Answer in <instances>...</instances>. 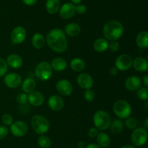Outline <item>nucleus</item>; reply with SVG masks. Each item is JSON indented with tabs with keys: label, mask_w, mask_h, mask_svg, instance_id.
<instances>
[{
	"label": "nucleus",
	"mask_w": 148,
	"mask_h": 148,
	"mask_svg": "<svg viewBox=\"0 0 148 148\" xmlns=\"http://www.w3.org/2000/svg\"><path fill=\"white\" fill-rule=\"evenodd\" d=\"M46 42L52 50L58 53L64 52L67 49L68 43L66 34L59 28L52 29L48 33Z\"/></svg>",
	"instance_id": "obj_1"
},
{
	"label": "nucleus",
	"mask_w": 148,
	"mask_h": 148,
	"mask_svg": "<svg viewBox=\"0 0 148 148\" xmlns=\"http://www.w3.org/2000/svg\"><path fill=\"white\" fill-rule=\"evenodd\" d=\"M103 32L106 39L109 41H116L124 33L123 25L117 20H110L103 26Z\"/></svg>",
	"instance_id": "obj_2"
},
{
	"label": "nucleus",
	"mask_w": 148,
	"mask_h": 148,
	"mask_svg": "<svg viewBox=\"0 0 148 148\" xmlns=\"http://www.w3.org/2000/svg\"><path fill=\"white\" fill-rule=\"evenodd\" d=\"M30 123L33 131L38 134H44L50 128V123L49 120L40 115H36L33 116Z\"/></svg>",
	"instance_id": "obj_3"
},
{
	"label": "nucleus",
	"mask_w": 148,
	"mask_h": 148,
	"mask_svg": "<svg viewBox=\"0 0 148 148\" xmlns=\"http://www.w3.org/2000/svg\"><path fill=\"white\" fill-rule=\"evenodd\" d=\"M93 122L98 130L105 131L108 129L111 122L109 114L103 110H98L94 114Z\"/></svg>",
	"instance_id": "obj_4"
},
{
	"label": "nucleus",
	"mask_w": 148,
	"mask_h": 148,
	"mask_svg": "<svg viewBox=\"0 0 148 148\" xmlns=\"http://www.w3.org/2000/svg\"><path fill=\"white\" fill-rule=\"evenodd\" d=\"M113 110L116 115L121 119H126L130 117L132 113L130 104L123 100H117L113 105Z\"/></svg>",
	"instance_id": "obj_5"
},
{
	"label": "nucleus",
	"mask_w": 148,
	"mask_h": 148,
	"mask_svg": "<svg viewBox=\"0 0 148 148\" xmlns=\"http://www.w3.org/2000/svg\"><path fill=\"white\" fill-rule=\"evenodd\" d=\"M52 68L49 62L42 61L36 67L35 73L36 77L40 81H48L52 75Z\"/></svg>",
	"instance_id": "obj_6"
},
{
	"label": "nucleus",
	"mask_w": 148,
	"mask_h": 148,
	"mask_svg": "<svg viewBox=\"0 0 148 148\" xmlns=\"http://www.w3.org/2000/svg\"><path fill=\"white\" fill-rule=\"evenodd\" d=\"M132 142L135 146L141 147L147 140V131L145 128H137L132 133Z\"/></svg>",
	"instance_id": "obj_7"
},
{
	"label": "nucleus",
	"mask_w": 148,
	"mask_h": 148,
	"mask_svg": "<svg viewBox=\"0 0 148 148\" xmlns=\"http://www.w3.org/2000/svg\"><path fill=\"white\" fill-rule=\"evenodd\" d=\"M133 59L130 55L122 54L116 59V68L121 71H125L130 69L132 65Z\"/></svg>",
	"instance_id": "obj_8"
},
{
	"label": "nucleus",
	"mask_w": 148,
	"mask_h": 148,
	"mask_svg": "<svg viewBox=\"0 0 148 148\" xmlns=\"http://www.w3.org/2000/svg\"><path fill=\"white\" fill-rule=\"evenodd\" d=\"M10 131L14 136L20 137V136H25L27 133L28 126L27 123H25L24 121L17 120L12 123L10 126Z\"/></svg>",
	"instance_id": "obj_9"
},
{
	"label": "nucleus",
	"mask_w": 148,
	"mask_h": 148,
	"mask_svg": "<svg viewBox=\"0 0 148 148\" xmlns=\"http://www.w3.org/2000/svg\"><path fill=\"white\" fill-rule=\"evenodd\" d=\"M27 36L25 28L23 26H17L14 28L11 33V41L14 44L23 43Z\"/></svg>",
	"instance_id": "obj_10"
},
{
	"label": "nucleus",
	"mask_w": 148,
	"mask_h": 148,
	"mask_svg": "<svg viewBox=\"0 0 148 148\" xmlns=\"http://www.w3.org/2000/svg\"><path fill=\"white\" fill-rule=\"evenodd\" d=\"M4 84L9 88H17L22 83V78L16 73H10L4 77Z\"/></svg>",
	"instance_id": "obj_11"
},
{
	"label": "nucleus",
	"mask_w": 148,
	"mask_h": 148,
	"mask_svg": "<svg viewBox=\"0 0 148 148\" xmlns=\"http://www.w3.org/2000/svg\"><path fill=\"white\" fill-rule=\"evenodd\" d=\"M56 89L58 92L62 96H69L73 91V86L70 81L66 79H62L56 84Z\"/></svg>",
	"instance_id": "obj_12"
},
{
	"label": "nucleus",
	"mask_w": 148,
	"mask_h": 148,
	"mask_svg": "<svg viewBox=\"0 0 148 148\" xmlns=\"http://www.w3.org/2000/svg\"><path fill=\"white\" fill-rule=\"evenodd\" d=\"M59 16L62 18L67 20L73 17L76 13L75 11V5L72 3H66L63 4L59 9Z\"/></svg>",
	"instance_id": "obj_13"
},
{
	"label": "nucleus",
	"mask_w": 148,
	"mask_h": 148,
	"mask_svg": "<svg viewBox=\"0 0 148 148\" xmlns=\"http://www.w3.org/2000/svg\"><path fill=\"white\" fill-rule=\"evenodd\" d=\"M77 84L82 89H88L92 86L93 84V79L92 76L86 73H82L79 74L77 78Z\"/></svg>",
	"instance_id": "obj_14"
},
{
	"label": "nucleus",
	"mask_w": 148,
	"mask_h": 148,
	"mask_svg": "<svg viewBox=\"0 0 148 148\" xmlns=\"http://www.w3.org/2000/svg\"><path fill=\"white\" fill-rule=\"evenodd\" d=\"M48 105L53 111H59L64 107V100L58 95H52L48 100Z\"/></svg>",
	"instance_id": "obj_15"
},
{
	"label": "nucleus",
	"mask_w": 148,
	"mask_h": 148,
	"mask_svg": "<svg viewBox=\"0 0 148 148\" xmlns=\"http://www.w3.org/2000/svg\"><path fill=\"white\" fill-rule=\"evenodd\" d=\"M27 101L32 105L38 107V106L43 104V102H44V97L40 91H33L29 93V95L27 96Z\"/></svg>",
	"instance_id": "obj_16"
},
{
	"label": "nucleus",
	"mask_w": 148,
	"mask_h": 148,
	"mask_svg": "<svg viewBox=\"0 0 148 148\" xmlns=\"http://www.w3.org/2000/svg\"><path fill=\"white\" fill-rule=\"evenodd\" d=\"M142 81L138 76L132 75L127 78L125 81V86L131 91H137L141 87Z\"/></svg>",
	"instance_id": "obj_17"
},
{
	"label": "nucleus",
	"mask_w": 148,
	"mask_h": 148,
	"mask_svg": "<svg viewBox=\"0 0 148 148\" xmlns=\"http://www.w3.org/2000/svg\"><path fill=\"white\" fill-rule=\"evenodd\" d=\"M7 64L14 69H18L23 65V59L17 54H11L7 57Z\"/></svg>",
	"instance_id": "obj_18"
},
{
	"label": "nucleus",
	"mask_w": 148,
	"mask_h": 148,
	"mask_svg": "<svg viewBox=\"0 0 148 148\" xmlns=\"http://www.w3.org/2000/svg\"><path fill=\"white\" fill-rule=\"evenodd\" d=\"M133 67L134 70L139 72H145L148 69V62L144 57H137L133 60Z\"/></svg>",
	"instance_id": "obj_19"
},
{
	"label": "nucleus",
	"mask_w": 148,
	"mask_h": 148,
	"mask_svg": "<svg viewBox=\"0 0 148 148\" xmlns=\"http://www.w3.org/2000/svg\"><path fill=\"white\" fill-rule=\"evenodd\" d=\"M137 45L141 49H146L148 46V33L146 30L140 32L136 38Z\"/></svg>",
	"instance_id": "obj_20"
},
{
	"label": "nucleus",
	"mask_w": 148,
	"mask_h": 148,
	"mask_svg": "<svg viewBox=\"0 0 148 148\" xmlns=\"http://www.w3.org/2000/svg\"><path fill=\"white\" fill-rule=\"evenodd\" d=\"M52 69L56 71H64L67 66V62L66 59L62 57H56L52 60L51 64Z\"/></svg>",
	"instance_id": "obj_21"
},
{
	"label": "nucleus",
	"mask_w": 148,
	"mask_h": 148,
	"mask_svg": "<svg viewBox=\"0 0 148 148\" xmlns=\"http://www.w3.org/2000/svg\"><path fill=\"white\" fill-rule=\"evenodd\" d=\"M80 27L77 23H69L67 24L64 28L65 34H67L69 36H77L80 33Z\"/></svg>",
	"instance_id": "obj_22"
},
{
	"label": "nucleus",
	"mask_w": 148,
	"mask_h": 148,
	"mask_svg": "<svg viewBox=\"0 0 148 148\" xmlns=\"http://www.w3.org/2000/svg\"><path fill=\"white\" fill-rule=\"evenodd\" d=\"M31 43L32 45L36 49H41L44 46L45 43H46V39L41 33H36L32 37Z\"/></svg>",
	"instance_id": "obj_23"
},
{
	"label": "nucleus",
	"mask_w": 148,
	"mask_h": 148,
	"mask_svg": "<svg viewBox=\"0 0 148 148\" xmlns=\"http://www.w3.org/2000/svg\"><path fill=\"white\" fill-rule=\"evenodd\" d=\"M97 142L101 147H108L111 143V138L106 132H100L97 136Z\"/></svg>",
	"instance_id": "obj_24"
},
{
	"label": "nucleus",
	"mask_w": 148,
	"mask_h": 148,
	"mask_svg": "<svg viewBox=\"0 0 148 148\" xmlns=\"http://www.w3.org/2000/svg\"><path fill=\"white\" fill-rule=\"evenodd\" d=\"M46 8L49 14H56L60 9V1L59 0H47L46 3Z\"/></svg>",
	"instance_id": "obj_25"
},
{
	"label": "nucleus",
	"mask_w": 148,
	"mask_h": 148,
	"mask_svg": "<svg viewBox=\"0 0 148 148\" xmlns=\"http://www.w3.org/2000/svg\"><path fill=\"white\" fill-rule=\"evenodd\" d=\"M93 48L98 52H105L108 48V41H107V39H103V38H99L94 42Z\"/></svg>",
	"instance_id": "obj_26"
},
{
	"label": "nucleus",
	"mask_w": 148,
	"mask_h": 148,
	"mask_svg": "<svg viewBox=\"0 0 148 148\" xmlns=\"http://www.w3.org/2000/svg\"><path fill=\"white\" fill-rule=\"evenodd\" d=\"M36 83L34 79L32 78H27L22 84V89L25 93H30L36 89Z\"/></svg>",
	"instance_id": "obj_27"
},
{
	"label": "nucleus",
	"mask_w": 148,
	"mask_h": 148,
	"mask_svg": "<svg viewBox=\"0 0 148 148\" xmlns=\"http://www.w3.org/2000/svg\"><path fill=\"white\" fill-rule=\"evenodd\" d=\"M70 67L75 72H80L85 69V62L80 58H75L71 61Z\"/></svg>",
	"instance_id": "obj_28"
},
{
	"label": "nucleus",
	"mask_w": 148,
	"mask_h": 148,
	"mask_svg": "<svg viewBox=\"0 0 148 148\" xmlns=\"http://www.w3.org/2000/svg\"><path fill=\"white\" fill-rule=\"evenodd\" d=\"M124 125H123V122L119 119H114L113 121L111 122L110 124V130L114 134H118L120 133L122 131Z\"/></svg>",
	"instance_id": "obj_29"
},
{
	"label": "nucleus",
	"mask_w": 148,
	"mask_h": 148,
	"mask_svg": "<svg viewBox=\"0 0 148 148\" xmlns=\"http://www.w3.org/2000/svg\"><path fill=\"white\" fill-rule=\"evenodd\" d=\"M38 143L41 148H49L51 145V141L47 136L41 135L38 139Z\"/></svg>",
	"instance_id": "obj_30"
},
{
	"label": "nucleus",
	"mask_w": 148,
	"mask_h": 148,
	"mask_svg": "<svg viewBox=\"0 0 148 148\" xmlns=\"http://www.w3.org/2000/svg\"><path fill=\"white\" fill-rule=\"evenodd\" d=\"M137 97L142 100H147L148 99V89L147 87H140L137 90Z\"/></svg>",
	"instance_id": "obj_31"
},
{
	"label": "nucleus",
	"mask_w": 148,
	"mask_h": 148,
	"mask_svg": "<svg viewBox=\"0 0 148 148\" xmlns=\"http://www.w3.org/2000/svg\"><path fill=\"white\" fill-rule=\"evenodd\" d=\"M125 125L128 129H134L137 128V121L134 118L128 117L126 118L125 120Z\"/></svg>",
	"instance_id": "obj_32"
},
{
	"label": "nucleus",
	"mask_w": 148,
	"mask_h": 148,
	"mask_svg": "<svg viewBox=\"0 0 148 148\" xmlns=\"http://www.w3.org/2000/svg\"><path fill=\"white\" fill-rule=\"evenodd\" d=\"M8 68L7 62L4 59L0 57V77L4 76L6 74Z\"/></svg>",
	"instance_id": "obj_33"
},
{
	"label": "nucleus",
	"mask_w": 148,
	"mask_h": 148,
	"mask_svg": "<svg viewBox=\"0 0 148 148\" xmlns=\"http://www.w3.org/2000/svg\"><path fill=\"white\" fill-rule=\"evenodd\" d=\"M95 92H94L92 89H86V91H85L84 97H85V99L88 102L93 101L94 99H95Z\"/></svg>",
	"instance_id": "obj_34"
},
{
	"label": "nucleus",
	"mask_w": 148,
	"mask_h": 148,
	"mask_svg": "<svg viewBox=\"0 0 148 148\" xmlns=\"http://www.w3.org/2000/svg\"><path fill=\"white\" fill-rule=\"evenodd\" d=\"M16 101L20 104H26L27 102V95L25 93H20L16 97Z\"/></svg>",
	"instance_id": "obj_35"
},
{
	"label": "nucleus",
	"mask_w": 148,
	"mask_h": 148,
	"mask_svg": "<svg viewBox=\"0 0 148 148\" xmlns=\"http://www.w3.org/2000/svg\"><path fill=\"white\" fill-rule=\"evenodd\" d=\"M1 121L6 126H11L13 123V118L10 114H4L1 118Z\"/></svg>",
	"instance_id": "obj_36"
},
{
	"label": "nucleus",
	"mask_w": 148,
	"mask_h": 148,
	"mask_svg": "<svg viewBox=\"0 0 148 148\" xmlns=\"http://www.w3.org/2000/svg\"><path fill=\"white\" fill-rule=\"evenodd\" d=\"M108 48L113 52H116L119 49V44L117 41H111V43L108 44Z\"/></svg>",
	"instance_id": "obj_37"
},
{
	"label": "nucleus",
	"mask_w": 148,
	"mask_h": 148,
	"mask_svg": "<svg viewBox=\"0 0 148 148\" xmlns=\"http://www.w3.org/2000/svg\"><path fill=\"white\" fill-rule=\"evenodd\" d=\"M75 11H76L77 13L79 15L85 14L87 11V7L84 4H79L78 5L75 6Z\"/></svg>",
	"instance_id": "obj_38"
},
{
	"label": "nucleus",
	"mask_w": 148,
	"mask_h": 148,
	"mask_svg": "<svg viewBox=\"0 0 148 148\" xmlns=\"http://www.w3.org/2000/svg\"><path fill=\"white\" fill-rule=\"evenodd\" d=\"M8 128L7 126H0V140L5 138L8 134Z\"/></svg>",
	"instance_id": "obj_39"
},
{
	"label": "nucleus",
	"mask_w": 148,
	"mask_h": 148,
	"mask_svg": "<svg viewBox=\"0 0 148 148\" xmlns=\"http://www.w3.org/2000/svg\"><path fill=\"white\" fill-rule=\"evenodd\" d=\"M88 134L89 137L92 138V139H93V138L97 137V136H98V130L95 127L90 128V129H89V130H88Z\"/></svg>",
	"instance_id": "obj_40"
},
{
	"label": "nucleus",
	"mask_w": 148,
	"mask_h": 148,
	"mask_svg": "<svg viewBox=\"0 0 148 148\" xmlns=\"http://www.w3.org/2000/svg\"><path fill=\"white\" fill-rule=\"evenodd\" d=\"M19 110H20V113L25 114V113H27L30 110V107L27 104H20V106L19 107Z\"/></svg>",
	"instance_id": "obj_41"
},
{
	"label": "nucleus",
	"mask_w": 148,
	"mask_h": 148,
	"mask_svg": "<svg viewBox=\"0 0 148 148\" xmlns=\"http://www.w3.org/2000/svg\"><path fill=\"white\" fill-rule=\"evenodd\" d=\"M23 2L27 6H32L34 5L36 2H37L38 0H22Z\"/></svg>",
	"instance_id": "obj_42"
},
{
	"label": "nucleus",
	"mask_w": 148,
	"mask_h": 148,
	"mask_svg": "<svg viewBox=\"0 0 148 148\" xmlns=\"http://www.w3.org/2000/svg\"><path fill=\"white\" fill-rule=\"evenodd\" d=\"M118 71H119V70L117 69L116 67H112V68L110 69L109 73L111 74V75H113V76H114V75H116L117 74H118Z\"/></svg>",
	"instance_id": "obj_43"
},
{
	"label": "nucleus",
	"mask_w": 148,
	"mask_h": 148,
	"mask_svg": "<svg viewBox=\"0 0 148 148\" xmlns=\"http://www.w3.org/2000/svg\"><path fill=\"white\" fill-rule=\"evenodd\" d=\"M78 148H85L86 147V143L84 141H79L77 143Z\"/></svg>",
	"instance_id": "obj_44"
},
{
	"label": "nucleus",
	"mask_w": 148,
	"mask_h": 148,
	"mask_svg": "<svg viewBox=\"0 0 148 148\" xmlns=\"http://www.w3.org/2000/svg\"><path fill=\"white\" fill-rule=\"evenodd\" d=\"M85 148H101V147L99 146V145H97V144L92 143V144H90V145H87L86 147Z\"/></svg>",
	"instance_id": "obj_45"
},
{
	"label": "nucleus",
	"mask_w": 148,
	"mask_h": 148,
	"mask_svg": "<svg viewBox=\"0 0 148 148\" xmlns=\"http://www.w3.org/2000/svg\"><path fill=\"white\" fill-rule=\"evenodd\" d=\"M143 83H144L145 86L146 87L148 86V75H145L144 77H143Z\"/></svg>",
	"instance_id": "obj_46"
},
{
	"label": "nucleus",
	"mask_w": 148,
	"mask_h": 148,
	"mask_svg": "<svg viewBox=\"0 0 148 148\" xmlns=\"http://www.w3.org/2000/svg\"><path fill=\"white\" fill-rule=\"evenodd\" d=\"M72 2V4H80V2L82 1V0H71Z\"/></svg>",
	"instance_id": "obj_47"
},
{
	"label": "nucleus",
	"mask_w": 148,
	"mask_h": 148,
	"mask_svg": "<svg viewBox=\"0 0 148 148\" xmlns=\"http://www.w3.org/2000/svg\"><path fill=\"white\" fill-rule=\"evenodd\" d=\"M121 148H135V147L132 146V145H125V146H123Z\"/></svg>",
	"instance_id": "obj_48"
},
{
	"label": "nucleus",
	"mask_w": 148,
	"mask_h": 148,
	"mask_svg": "<svg viewBox=\"0 0 148 148\" xmlns=\"http://www.w3.org/2000/svg\"><path fill=\"white\" fill-rule=\"evenodd\" d=\"M147 122H148V118H146L145 119V129H148V124H147Z\"/></svg>",
	"instance_id": "obj_49"
}]
</instances>
